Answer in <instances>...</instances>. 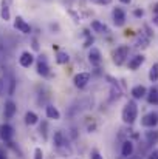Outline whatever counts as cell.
<instances>
[{"label":"cell","instance_id":"44dd1931","mask_svg":"<svg viewBox=\"0 0 158 159\" xmlns=\"http://www.w3.org/2000/svg\"><path fill=\"white\" fill-rule=\"evenodd\" d=\"M37 120H39V117H37V114H36V113L28 111V113L25 114V124H26V125H36V124H37Z\"/></svg>","mask_w":158,"mask_h":159},{"label":"cell","instance_id":"836d02e7","mask_svg":"<svg viewBox=\"0 0 158 159\" xmlns=\"http://www.w3.org/2000/svg\"><path fill=\"white\" fill-rule=\"evenodd\" d=\"M33 48H34V50H39V45H37V40H33Z\"/></svg>","mask_w":158,"mask_h":159},{"label":"cell","instance_id":"1f68e13d","mask_svg":"<svg viewBox=\"0 0 158 159\" xmlns=\"http://www.w3.org/2000/svg\"><path fill=\"white\" fill-rule=\"evenodd\" d=\"M149 159H158V150L152 152V153H151V156H149Z\"/></svg>","mask_w":158,"mask_h":159},{"label":"cell","instance_id":"ba28073f","mask_svg":"<svg viewBox=\"0 0 158 159\" xmlns=\"http://www.w3.org/2000/svg\"><path fill=\"white\" fill-rule=\"evenodd\" d=\"M12 136H14V128H12L11 125H8V124H3V125L0 127V138H2L5 142H11Z\"/></svg>","mask_w":158,"mask_h":159},{"label":"cell","instance_id":"d590c367","mask_svg":"<svg viewBox=\"0 0 158 159\" xmlns=\"http://www.w3.org/2000/svg\"><path fill=\"white\" fill-rule=\"evenodd\" d=\"M157 12H158V3L154 6V14H157Z\"/></svg>","mask_w":158,"mask_h":159},{"label":"cell","instance_id":"d6986e66","mask_svg":"<svg viewBox=\"0 0 158 159\" xmlns=\"http://www.w3.org/2000/svg\"><path fill=\"white\" fill-rule=\"evenodd\" d=\"M147 102L149 104H154L157 105L158 104V87H152L147 93Z\"/></svg>","mask_w":158,"mask_h":159},{"label":"cell","instance_id":"f1b7e54d","mask_svg":"<svg viewBox=\"0 0 158 159\" xmlns=\"http://www.w3.org/2000/svg\"><path fill=\"white\" fill-rule=\"evenodd\" d=\"M93 43V37H90V36H87V40L84 42V48H89L90 45Z\"/></svg>","mask_w":158,"mask_h":159},{"label":"cell","instance_id":"30bf717a","mask_svg":"<svg viewBox=\"0 0 158 159\" xmlns=\"http://www.w3.org/2000/svg\"><path fill=\"white\" fill-rule=\"evenodd\" d=\"M113 23L116 26H122L126 23V12L121 8H115L113 9Z\"/></svg>","mask_w":158,"mask_h":159},{"label":"cell","instance_id":"2e32d148","mask_svg":"<svg viewBox=\"0 0 158 159\" xmlns=\"http://www.w3.org/2000/svg\"><path fill=\"white\" fill-rule=\"evenodd\" d=\"M146 142L147 145H154L158 142V130L151 128L149 131H146Z\"/></svg>","mask_w":158,"mask_h":159},{"label":"cell","instance_id":"5b68a950","mask_svg":"<svg viewBox=\"0 0 158 159\" xmlns=\"http://www.w3.org/2000/svg\"><path fill=\"white\" fill-rule=\"evenodd\" d=\"M73 82H74L76 88H84L90 82V73H79V74H76Z\"/></svg>","mask_w":158,"mask_h":159},{"label":"cell","instance_id":"f546056e","mask_svg":"<svg viewBox=\"0 0 158 159\" xmlns=\"http://www.w3.org/2000/svg\"><path fill=\"white\" fill-rule=\"evenodd\" d=\"M93 3H98V5H108L112 3V0H92Z\"/></svg>","mask_w":158,"mask_h":159},{"label":"cell","instance_id":"603a6c76","mask_svg":"<svg viewBox=\"0 0 158 159\" xmlns=\"http://www.w3.org/2000/svg\"><path fill=\"white\" fill-rule=\"evenodd\" d=\"M149 79L152 82H157L158 80V63H154L149 70Z\"/></svg>","mask_w":158,"mask_h":159},{"label":"cell","instance_id":"ffe728a7","mask_svg":"<svg viewBox=\"0 0 158 159\" xmlns=\"http://www.w3.org/2000/svg\"><path fill=\"white\" fill-rule=\"evenodd\" d=\"M47 117L48 119H54V120H59L60 119V113H59V110L56 107L48 105L47 107Z\"/></svg>","mask_w":158,"mask_h":159},{"label":"cell","instance_id":"4fadbf2b","mask_svg":"<svg viewBox=\"0 0 158 159\" xmlns=\"http://www.w3.org/2000/svg\"><path fill=\"white\" fill-rule=\"evenodd\" d=\"M143 63H144V56L143 54H136L135 57H132L129 60V68L130 70H138Z\"/></svg>","mask_w":158,"mask_h":159},{"label":"cell","instance_id":"8d00e7d4","mask_svg":"<svg viewBox=\"0 0 158 159\" xmlns=\"http://www.w3.org/2000/svg\"><path fill=\"white\" fill-rule=\"evenodd\" d=\"M0 159H6V158H5V153H3L2 150H0Z\"/></svg>","mask_w":158,"mask_h":159},{"label":"cell","instance_id":"9c48e42d","mask_svg":"<svg viewBox=\"0 0 158 159\" xmlns=\"http://www.w3.org/2000/svg\"><path fill=\"white\" fill-rule=\"evenodd\" d=\"M14 28L16 30H19L20 33H23V34H30L31 33V28H30V25L20 17V16H17L16 17V20H14Z\"/></svg>","mask_w":158,"mask_h":159},{"label":"cell","instance_id":"52a82bcc","mask_svg":"<svg viewBox=\"0 0 158 159\" xmlns=\"http://www.w3.org/2000/svg\"><path fill=\"white\" fill-rule=\"evenodd\" d=\"M37 73L41 76H48L50 74V66H48V62H47V56H41L39 60H37Z\"/></svg>","mask_w":158,"mask_h":159},{"label":"cell","instance_id":"cb8c5ba5","mask_svg":"<svg viewBox=\"0 0 158 159\" xmlns=\"http://www.w3.org/2000/svg\"><path fill=\"white\" fill-rule=\"evenodd\" d=\"M147 43H149V37H144L143 34L136 37V43H135V45H136L138 48H140V47H141V48H146Z\"/></svg>","mask_w":158,"mask_h":159},{"label":"cell","instance_id":"e575fe53","mask_svg":"<svg viewBox=\"0 0 158 159\" xmlns=\"http://www.w3.org/2000/svg\"><path fill=\"white\" fill-rule=\"evenodd\" d=\"M119 2H121V3H126V5H129L132 0H119Z\"/></svg>","mask_w":158,"mask_h":159},{"label":"cell","instance_id":"8992f818","mask_svg":"<svg viewBox=\"0 0 158 159\" xmlns=\"http://www.w3.org/2000/svg\"><path fill=\"white\" fill-rule=\"evenodd\" d=\"M89 62L93 65V66H99L103 63V54L98 48H92L90 53H89Z\"/></svg>","mask_w":158,"mask_h":159},{"label":"cell","instance_id":"8fae6325","mask_svg":"<svg viewBox=\"0 0 158 159\" xmlns=\"http://www.w3.org/2000/svg\"><path fill=\"white\" fill-rule=\"evenodd\" d=\"M33 62H34V56L30 53V51L22 53L20 54V57H19V63H20L23 68H30V66L33 65Z\"/></svg>","mask_w":158,"mask_h":159},{"label":"cell","instance_id":"83f0119b","mask_svg":"<svg viewBox=\"0 0 158 159\" xmlns=\"http://www.w3.org/2000/svg\"><path fill=\"white\" fill-rule=\"evenodd\" d=\"M90 159H104V158H103L96 150H95V152H92V153H90Z\"/></svg>","mask_w":158,"mask_h":159},{"label":"cell","instance_id":"e0dca14e","mask_svg":"<svg viewBox=\"0 0 158 159\" xmlns=\"http://www.w3.org/2000/svg\"><path fill=\"white\" fill-rule=\"evenodd\" d=\"M146 94H147V90H146V87H143V85H136V87L132 88V96H133V99H141V98H144Z\"/></svg>","mask_w":158,"mask_h":159},{"label":"cell","instance_id":"ac0fdd59","mask_svg":"<svg viewBox=\"0 0 158 159\" xmlns=\"http://www.w3.org/2000/svg\"><path fill=\"white\" fill-rule=\"evenodd\" d=\"M121 153H122L124 158H130L132 156V153H133V144H132V141H124L122 148H121Z\"/></svg>","mask_w":158,"mask_h":159},{"label":"cell","instance_id":"7402d4cb","mask_svg":"<svg viewBox=\"0 0 158 159\" xmlns=\"http://www.w3.org/2000/svg\"><path fill=\"white\" fill-rule=\"evenodd\" d=\"M68 60H70L68 54H67V53H64V51H57V54H56V62H57V63L64 65V63H67Z\"/></svg>","mask_w":158,"mask_h":159},{"label":"cell","instance_id":"4dcf8cb0","mask_svg":"<svg viewBox=\"0 0 158 159\" xmlns=\"http://www.w3.org/2000/svg\"><path fill=\"white\" fill-rule=\"evenodd\" d=\"M133 14H135L136 17H143V16H144V11H143V9H135Z\"/></svg>","mask_w":158,"mask_h":159},{"label":"cell","instance_id":"484cf974","mask_svg":"<svg viewBox=\"0 0 158 159\" xmlns=\"http://www.w3.org/2000/svg\"><path fill=\"white\" fill-rule=\"evenodd\" d=\"M34 159H44V153H42V148H36L34 150Z\"/></svg>","mask_w":158,"mask_h":159},{"label":"cell","instance_id":"277c9868","mask_svg":"<svg viewBox=\"0 0 158 159\" xmlns=\"http://www.w3.org/2000/svg\"><path fill=\"white\" fill-rule=\"evenodd\" d=\"M157 124H158L157 111H151V113H147V114L141 119V125L146 127V128H154V127H157Z\"/></svg>","mask_w":158,"mask_h":159},{"label":"cell","instance_id":"5bb4252c","mask_svg":"<svg viewBox=\"0 0 158 159\" xmlns=\"http://www.w3.org/2000/svg\"><path fill=\"white\" fill-rule=\"evenodd\" d=\"M16 111H17V107H16V104H14L12 101H8V102L5 104V111H3V114H5V117H6V119L14 117Z\"/></svg>","mask_w":158,"mask_h":159},{"label":"cell","instance_id":"9a60e30c","mask_svg":"<svg viewBox=\"0 0 158 159\" xmlns=\"http://www.w3.org/2000/svg\"><path fill=\"white\" fill-rule=\"evenodd\" d=\"M90 26H92V30H93L95 33H98V34H107V33H108L107 25H104V23L99 22V20H93Z\"/></svg>","mask_w":158,"mask_h":159},{"label":"cell","instance_id":"6da1fadb","mask_svg":"<svg viewBox=\"0 0 158 159\" xmlns=\"http://www.w3.org/2000/svg\"><path fill=\"white\" fill-rule=\"evenodd\" d=\"M53 142H54V147L56 150L62 155V156H67L71 153V150L68 148V144H67V136L64 134V131H56L54 133V138H53Z\"/></svg>","mask_w":158,"mask_h":159},{"label":"cell","instance_id":"d6a6232c","mask_svg":"<svg viewBox=\"0 0 158 159\" xmlns=\"http://www.w3.org/2000/svg\"><path fill=\"white\" fill-rule=\"evenodd\" d=\"M152 23H154L155 26H158V12H157V14H154V19H152Z\"/></svg>","mask_w":158,"mask_h":159},{"label":"cell","instance_id":"4316f807","mask_svg":"<svg viewBox=\"0 0 158 159\" xmlns=\"http://www.w3.org/2000/svg\"><path fill=\"white\" fill-rule=\"evenodd\" d=\"M5 91H6V84H5V79L0 77V96H3Z\"/></svg>","mask_w":158,"mask_h":159},{"label":"cell","instance_id":"7a4b0ae2","mask_svg":"<svg viewBox=\"0 0 158 159\" xmlns=\"http://www.w3.org/2000/svg\"><path fill=\"white\" fill-rule=\"evenodd\" d=\"M136 116H138V107L135 104V101H129L122 110V122L132 125L135 122Z\"/></svg>","mask_w":158,"mask_h":159},{"label":"cell","instance_id":"3957f363","mask_svg":"<svg viewBox=\"0 0 158 159\" xmlns=\"http://www.w3.org/2000/svg\"><path fill=\"white\" fill-rule=\"evenodd\" d=\"M127 56H129V47H127V45L118 47V48L113 51V63L118 65V66H121V65L126 62Z\"/></svg>","mask_w":158,"mask_h":159},{"label":"cell","instance_id":"7c38bea8","mask_svg":"<svg viewBox=\"0 0 158 159\" xmlns=\"http://www.w3.org/2000/svg\"><path fill=\"white\" fill-rule=\"evenodd\" d=\"M12 3V0H2V6H0V17L6 22L11 19V12H9V5Z\"/></svg>","mask_w":158,"mask_h":159},{"label":"cell","instance_id":"d4e9b609","mask_svg":"<svg viewBox=\"0 0 158 159\" xmlns=\"http://www.w3.org/2000/svg\"><path fill=\"white\" fill-rule=\"evenodd\" d=\"M41 134L44 136V139H47V122L41 124Z\"/></svg>","mask_w":158,"mask_h":159}]
</instances>
